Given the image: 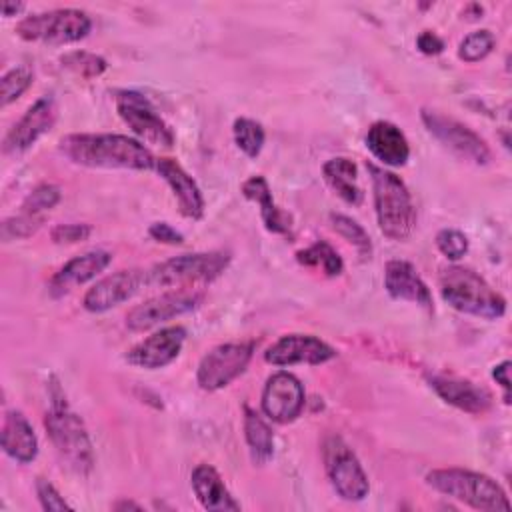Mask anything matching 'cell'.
Returning a JSON list of instances; mask_svg holds the SVG:
<instances>
[{
	"label": "cell",
	"instance_id": "cell-1",
	"mask_svg": "<svg viewBox=\"0 0 512 512\" xmlns=\"http://www.w3.org/2000/svg\"><path fill=\"white\" fill-rule=\"evenodd\" d=\"M60 152L88 168L156 170L158 160L144 144L124 134H68L60 140Z\"/></svg>",
	"mask_w": 512,
	"mask_h": 512
},
{
	"label": "cell",
	"instance_id": "cell-2",
	"mask_svg": "<svg viewBox=\"0 0 512 512\" xmlns=\"http://www.w3.org/2000/svg\"><path fill=\"white\" fill-rule=\"evenodd\" d=\"M366 168L372 178L374 210L380 232L390 240H406L416 226V208L404 180L372 162H368Z\"/></svg>",
	"mask_w": 512,
	"mask_h": 512
},
{
	"label": "cell",
	"instance_id": "cell-3",
	"mask_svg": "<svg viewBox=\"0 0 512 512\" xmlns=\"http://www.w3.org/2000/svg\"><path fill=\"white\" fill-rule=\"evenodd\" d=\"M440 294L454 310L484 320H498L506 312L504 296L470 268L450 266L442 270Z\"/></svg>",
	"mask_w": 512,
	"mask_h": 512
},
{
	"label": "cell",
	"instance_id": "cell-4",
	"mask_svg": "<svg viewBox=\"0 0 512 512\" xmlns=\"http://www.w3.org/2000/svg\"><path fill=\"white\" fill-rule=\"evenodd\" d=\"M426 484L436 492L486 512H508L510 500L502 486L486 474L464 468H436L426 474Z\"/></svg>",
	"mask_w": 512,
	"mask_h": 512
},
{
	"label": "cell",
	"instance_id": "cell-5",
	"mask_svg": "<svg viewBox=\"0 0 512 512\" xmlns=\"http://www.w3.org/2000/svg\"><path fill=\"white\" fill-rule=\"evenodd\" d=\"M44 426L54 448L74 472L86 474L92 470L94 450L88 430L80 416L68 408L60 392L58 396L52 394V406L44 416Z\"/></svg>",
	"mask_w": 512,
	"mask_h": 512
},
{
	"label": "cell",
	"instance_id": "cell-6",
	"mask_svg": "<svg viewBox=\"0 0 512 512\" xmlns=\"http://www.w3.org/2000/svg\"><path fill=\"white\" fill-rule=\"evenodd\" d=\"M230 264L228 252H196L180 254L176 258L154 264L150 270H144L146 286L156 288H188L190 284H206L218 278Z\"/></svg>",
	"mask_w": 512,
	"mask_h": 512
},
{
	"label": "cell",
	"instance_id": "cell-7",
	"mask_svg": "<svg viewBox=\"0 0 512 512\" xmlns=\"http://www.w3.org/2000/svg\"><path fill=\"white\" fill-rule=\"evenodd\" d=\"M92 22L86 12L76 8H58L30 14L16 24V34L28 42L70 44L88 36Z\"/></svg>",
	"mask_w": 512,
	"mask_h": 512
},
{
	"label": "cell",
	"instance_id": "cell-8",
	"mask_svg": "<svg viewBox=\"0 0 512 512\" xmlns=\"http://www.w3.org/2000/svg\"><path fill=\"white\" fill-rule=\"evenodd\" d=\"M324 464L332 488L342 500L360 502L368 496V476L356 454L340 436H330L324 442Z\"/></svg>",
	"mask_w": 512,
	"mask_h": 512
},
{
	"label": "cell",
	"instance_id": "cell-9",
	"mask_svg": "<svg viewBox=\"0 0 512 512\" xmlns=\"http://www.w3.org/2000/svg\"><path fill=\"white\" fill-rule=\"evenodd\" d=\"M254 342H224L206 352L198 364L196 382L202 390L214 392L236 380L250 364Z\"/></svg>",
	"mask_w": 512,
	"mask_h": 512
},
{
	"label": "cell",
	"instance_id": "cell-10",
	"mask_svg": "<svg viewBox=\"0 0 512 512\" xmlns=\"http://www.w3.org/2000/svg\"><path fill=\"white\" fill-rule=\"evenodd\" d=\"M422 122L436 140H440L448 150H452L462 160L478 166L490 162L492 154L488 144L470 126L458 122L456 118L426 108L422 110Z\"/></svg>",
	"mask_w": 512,
	"mask_h": 512
},
{
	"label": "cell",
	"instance_id": "cell-11",
	"mask_svg": "<svg viewBox=\"0 0 512 512\" xmlns=\"http://www.w3.org/2000/svg\"><path fill=\"white\" fill-rule=\"evenodd\" d=\"M116 110L124 124L142 140L156 146H172L174 132L172 128L156 114L154 106L146 96L134 90H122L116 96Z\"/></svg>",
	"mask_w": 512,
	"mask_h": 512
},
{
	"label": "cell",
	"instance_id": "cell-12",
	"mask_svg": "<svg viewBox=\"0 0 512 512\" xmlns=\"http://www.w3.org/2000/svg\"><path fill=\"white\" fill-rule=\"evenodd\" d=\"M202 300V294L192 292L190 288H178L164 292L160 296H154L138 306H134L126 314V326L134 332L148 330L160 322H166L170 318H176L180 314H186L194 310Z\"/></svg>",
	"mask_w": 512,
	"mask_h": 512
},
{
	"label": "cell",
	"instance_id": "cell-13",
	"mask_svg": "<svg viewBox=\"0 0 512 512\" xmlns=\"http://www.w3.org/2000/svg\"><path fill=\"white\" fill-rule=\"evenodd\" d=\"M56 118H58L56 100L50 94L40 96L4 136V142H2L4 154L16 156L26 152L42 134L52 130V126L56 124Z\"/></svg>",
	"mask_w": 512,
	"mask_h": 512
},
{
	"label": "cell",
	"instance_id": "cell-14",
	"mask_svg": "<svg viewBox=\"0 0 512 512\" xmlns=\"http://www.w3.org/2000/svg\"><path fill=\"white\" fill-rule=\"evenodd\" d=\"M260 404L270 420L288 424L298 418L304 408V388L294 374L276 372L266 380Z\"/></svg>",
	"mask_w": 512,
	"mask_h": 512
},
{
	"label": "cell",
	"instance_id": "cell-15",
	"mask_svg": "<svg viewBox=\"0 0 512 512\" xmlns=\"http://www.w3.org/2000/svg\"><path fill=\"white\" fill-rule=\"evenodd\" d=\"M336 356V350L312 334H288L276 340L266 352L264 360L272 366L292 364H324Z\"/></svg>",
	"mask_w": 512,
	"mask_h": 512
},
{
	"label": "cell",
	"instance_id": "cell-16",
	"mask_svg": "<svg viewBox=\"0 0 512 512\" xmlns=\"http://www.w3.org/2000/svg\"><path fill=\"white\" fill-rule=\"evenodd\" d=\"M186 340V330L182 326H168L152 336L140 340L126 352V362L138 368L156 370L168 366L178 358L182 344Z\"/></svg>",
	"mask_w": 512,
	"mask_h": 512
},
{
	"label": "cell",
	"instance_id": "cell-17",
	"mask_svg": "<svg viewBox=\"0 0 512 512\" xmlns=\"http://www.w3.org/2000/svg\"><path fill=\"white\" fill-rule=\"evenodd\" d=\"M144 270H118L98 280L84 294V308L88 312H106L126 300H130L140 288H144Z\"/></svg>",
	"mask_w": 512,
	"mask_h": 512
},
{
	"label": "cell",
	"instance_id": "cell-18",
	"mask_svg": "<svg viewBox=\"0 0 512 512\" xmlns=\"http://www.w3.org/2000/svg\"><path fill=\"white\" fill-rule=\"evenodd\" d=\"M112 262V254L106 250H90L72 260H68L48 284V290L54 298L66 294L74 286H80L92 278H96L108 264Z\"/></svg>",
	"mask_w": 512,
	"mask_h": 512
},
{
	"label": "cell",
	"instance_id": "cell-19",
	"mask_svg": "<svg viewBox=\"0 0 512 512\" xmlns=\"http://www.w3.org/2000/svg\"><path fill=\"white\" fill-rule=\"evenodd\" d=\"M428 382L446 404H452L454 408L464 410L468 414H484L492 406L490 392L482 386H476L470 380L452 376H432Z\"/></svg>",
	"mask_w": 512,
	"mask_h": 512
},
{
	"label": "cell",
	"instance_id": "cell-20",
	"mask_svg": "<svg viewBox=\"0 0 512 512\" xmlns=\"http://www.w3.org/2000/svg\"><path fill=\"white\" fill-rule=\"evenodd\" d=\"M156 172L166 180L170 186L174 198L178 200L180 212L190 218L198 220L204 214V198L194 182V178L172 158H158L156 160Z\"/></svg>",
	"mask_w": 512,
	"mask_h": 512
},
{
	"label": "cell",
	"instance_id": "cell-21",
	"mask_svg": "<svg viewBox=\"0 0 512 512\" xmlns=\"http://www.w3.org/2000/svg\"><path fill=\"white\" fill-rule=\"evenodd\" d=\"M384 288L396 300H408L432 310V294L416 268L406 260H390L384 268Z\"/></svg>",
	"mask_w": 512,
	"mask_h": 512
},
{
	"label": "cell",
	"instance_id": "cell-22",
	"mask_svg": "<svg viewBox=\"0 0 512 512\" xmlns=\"http://www.w3.org/2000/svg\"><path fill=\"white\" fill-rule=\"evenodd\" d=\"M366 148L384 166H404L410 156V146L404 132L386 120H378L368 128Z\"/></svg>",
	"mask_w": 512,
	"mask_h": 512
},
{
	"label": "cell",
	"instance_id": "cell-23",
	"mask_svg": "<svg viewBox=\"0 0 512 512\" xmlns=\"http://www.w3.org/2000/svg\"><path fill=\"white\" fill-rule=\"evenodd\" d=\"M2 450L16 462L28 464L38 454V438L26 416L18 410H10L2 422Z\"/></svg>",
	"mask_w": 512,
	"mask_h": 512
},
{
	"label": "cell",
	"instance_id": "cell-24",
	"mask_svg": "<svg viewBox=\"0 0 512 512\" xmlns=\"http://www.w3.org/2000/svg\"><path fill=\"white\" fill-rule=\"evenodd\" d=\"M190 484H192V490H194L198 502L206 510H216V512L240 510V504L232 498V494L228 492L224 480L220 478V474L216 472L214 466L198 464L192 470Z\"/></svg>",
	"mask_w": 512,
	"mask_h": 512
},
{
	"label": "cell",
	"instance_id": "cell-25",
	"mask_svg": "<svg viewBox=\"0 0 512 512\" xmlns=\"http://www.w3.org/2000/svg\"><path fill=\"white\" fill-rule=\"evenodd\" d=\"M242 194L248 200H254L260 206V216L268 232L274 234H290L292 228V216L284 212L280 206H276L270 186L264 176H252L242 184Z\"/></svg>",
	"mask_w": 512,
	"mask_h": 512
},
{
	"label": "cell",
	"instance_id": "cell-26",
	"mask_svg": "<svg viewBox=\"0 0 512 512\" xmlns=\"http://www.w3.org/2000/svg\"><path fill=\"white\" fill-rule=\"evenodd\" d=\"M322 174L326 184L334 190L336 196H340L344 202L358 206L362 204V190L358 186V168L350 158L338 156L330 158L322 166Z\"/></svg>",
	"mask_w": 512,
	"mask_h": 512
},
{
	"label": "cell",
	"instance_id": "cell-27",
	"mask_svg": "<svg viewBox=\"0 0 512 512\" xmlns=\"http://www.w3.org/2000/svg\"><path fill=\"white\" fill-rule=\"evenodd\" d=\"M244 436L250 448V458L254 464L262 466L274 456V434L268 422L246 406L244 410Z\"/></svg>",
	"mask_w": 512,
	"mask_h": 512
},
{
	"label": "cell",
	"instance_id": "cell-28",
	"mask_svg": "<svg viewBox=\"0 0 512 512\" xmlns=\"http://www.w3.org/2000/svg\"><path fill=\"white\" fill-rule=\"evenodd\" d=\"M296 260L304 266L320 268L326 276H338L344 270V262L340 254L324 240H318L312 246L296 252Z\"/></svg>",
	"mask_w": 512,
	"mask_h": 512
},
{
	"label": "cell",
	"instance_id": "cell-29",
	"mask_svg": "<svg viewBox=\"0 0 512 512\" xmlns=\"http://www.w3.org/2000/svg\"><path fill=\"white\" fill-rule=\"evenodd\" d=\"M232 134H234V142L236 146L248 156V158H256L264 146V128L260 122L252 120V118H236L234 126H232Z\"/></svg>",
	"mask_w": 512,
	"mask_h": 512
},
{
	"label": "cell",
	"instance_id": "cell-30",
	"mask_svg": "<svg viewBox=\"0 0 512 512\" xmlns=\"http://www.w3.org/2000/svg\"><path fill=\"white\" fill-rule=\"evenodd\" d=\"M62 66H66L68 70L76 72L82 78H96L106 70V60L94 52H86V50H72L66 52L60 58Z\"/></svg>",
	"mask_w": 512,
	"mask_h": 512
},
{
	"label": "cell",
	"instance_id": "cell-31",
	"mask_svg": "<svg viewBox=\"0 0 512 512\" xmlns=\"http://www.w3.org/2000/svg\"><path fill=\"white\" fill-rule=\"evenodd\" d=\"M330 222H332V228L344 240L354 244L362 256H370V250H372L370 236H368V232L356 220H352L350 216H344V214H332Z\"/></svg>",
	"mask_w": 512,
	"mask_h": 512
},
{
	"label": "cell",
	"instance_id": "cell-32",
	"mask_svg": "<svg viewBox=\"0 0 512 512\" xmlns=\"http://www.w3.org/2000/svg\"><path fill=\"white\" fill-rule=\"evenodd\" d=\"M494 44H496V38L490 30H476V32H470L460 42L458 56H460V60L472 64V62H478V60L486 58L492 52Z\"/></svg>",
	"mask_w": 512,
	"mask_h": 512
},
{
	"label": "cell",
	"instance_id": "cell-33",
	"mask_svg": "<svg viewBox=\"0 0 512 512\" xmlns=\"http://www.w3.org/2000/svg\"><path fill=\"white\" fill-rule=\"evenodd\" d=\"M32 70L28 66H16L2 76V106L18 100L32 84Z\"/></svg>",
	"mask_w": 512,
	"mask_h": 512
},
{
	"label": "cell",
	"instance_id": "cell-34",
	"mask_svg": "<svg viewBox=\"0 0 512 512\" xmlns=\"http://www.w3.org/2000/svg\"><path fill=\"white\" fill-rule=\"evenodd\" d=\"M62 194L60 188L54 184H40L36 186L22 202V212L26 214H42L50 208H54L60 202Z\"/></svg>",
	"mask_w": 512,
	"mask_h": 512
},
{
	"label": "cell",
	"instance_id": "cell-35",
	"mask_svg": "<svg viewBox=\"0 0 512 512\" xmlns=\"http://www.w3.org/2000/svg\"><path fill=\"white\" fill-rule=\"evenodd\" d=\"M44 222L42 214H26L22 212L16 218H8L2 224V238L4 240H14V238H26L34 234Z\"/></svg>",
	"mask_w": 512,
	"mask_h": 512
},
{
	"label": "cell",
	"instance_id": "cell-36",
	"mask_svg": "<svg viewBox=\"0 0 512 512\" xmlns=\"http://www.w3.org/2000/svg\"><path fill=\"white\" fill-rule=\"evenodd\" d=\"M436 246L448 260H460L468 252V238L460 230L444 228L436 234Z\"/></svg>",
	"mask_w": 512,
	"mask_h": 512
},
{
	"label": "cell",
	"instance_id": "cell-37",
	"mask_svg": "<svg viewBox=\"0 0 512 512\" xmlns=\"http://www.w3.org/2000/svg\"><path fill=\"white\" fill-rule=\"evenodd\" d=\"M92 234V226L90 224H56L50 232L52 240L56 244H76V242H84L88 240V236Z\"/></svg>",
	"mask_w": 512,
	"mask_h": 512
},
{
	"label": "cell",
	"instance_id": "cell-38",
	"mask_svg": "<svg viewBox=\"0 0 512 512\" xmlns=\"http://www.w3.org/2000/svg\"><path fill=\"white\" fill-rule=\"evenodd\" d=\"M36 494L44 510H72V506L60 496V492L44 478H38Z\"/></svg>",
	"mask_w": 512,
	"mask_h": 512
},
{
	"label": "cell",
	"instance_id": "cell-39",
	"mask_svg": "<svg viewBox=\"0 0 512 512\" xmlns=\"http://www.w3.org/2000/svg\"><path fill=\"white\" fill-rule=\"evenodd\" d=\"M148 234L150 238H154L156 242H162V244H170V246H176V244H182L184 242V236L172 228L168 222H154L150 228H148Z\"/></svg>",
	"mask_w": 512,
	"mask_h": 512
},
{
	"label": "cell",
	"instance_id": "cell-40",
	"mask_svg": "<svg viewBox=\"0 0 512 512\" xmlns=\"http://www.w3.org/2000/svg\"><path fill=\"white\" fill-rule=\"evenodd\" d=\"M416 46L422 54H428V56H436L444 50V40L432 32V30H422L416 38Z\"/></svg>",
	"mask_w": 512,
	"mask_h": 512
},
{
	"label": "cell",
	"instance_id": "cell-41",
	"mask_svg": "<svg viewBox=\"0 0 512 512\" xmlns=\"http://www.w3.org/2000/svg\"><path fill=\"white\" fill-rule=\"evenodd\" d=\"M508 370H510V362H508V360L500 362V364L494 366V370H492L494 380H496V382L502 386V390H504V402H506V404L510 402V378H508Z\"/></svg>",
	"mask_w": 512,
	"mask_h": 512
},
{
	"label": "cell",
	"instance_id": "cell-42",
	"mask_svg": "<svg viewBox=\"0 0 512 512\" xmlns=\"http://www.w3.org/2000/svg\"><path fill=\"white\" fill-rule=\"evenodd\" d=\"M22 8H24V4H12V2H4V4H2V14L8 18V16H14V14H18Z\"/></svg>",
	"mask_w": 512,
	"mask_h": 512
},
{
	"label": "cell",
	"instance_id": "cell-43",
	"mask_svg": "<svg viewBox=\"0 0 512 512\" xmlns=\"http://www.w3.org/2000/svg\"><path fill=\"white\" fill-rule=\"evenodd\" d=\"M114 508H116V510H124V508H134V510H142V506H140V504H134V502H128V500H122V502L114 504Z\"/></svg>",
	"mask_w": 512,
	"mask_h": 512
}]
</instances>
